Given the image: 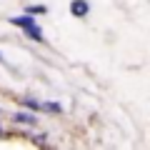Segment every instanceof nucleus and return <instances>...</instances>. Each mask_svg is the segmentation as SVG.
I'll return each instance as SVG.
<instances>
[{
  "label": "nucleus",
  "mask_w": 150,
  "mask_h": 150,
  "mask_svg": "<svg viewBox=\"0 0 150 150\" xmlns=\"http://www.w3.org/2000/svg\"><path fill=\"white\" fill-rule=\"evenodd\" d=\"M70 15L88 18V15H90V5H88V0H73V3H70Z\"/></svg>",
  "instance_id": "nucleus-1"
},
{
  "label": "nucleus",
  "mask_w": 150,
  "mask_h": 150,
  "mask_svg": "<svg viewBox=\"0 0 150 150\" xmlns=\"http://www.w3.org/2000/svg\"><path fill=\"white\" fill-rule=\"evenodd\" d=\"M10 23H13L15 28H23V30H25L28 25H33V23H35V15L25 13V15H20V18H10Z\"/></svg>",
  "instance_id": "nucleus-2"
},
{
  "label": "nucleus",
  "mask_w": 150,
  "mask_h": 150,
  "mask_svg": "<svg viewBox=\"0 0 150 150\" xmlns=\"http://www.w3.org/2000/svg\"><path fill=\"white\" fill-rule=\"evenodd\" d=\"M25 35L30 38V40H35V43H43V30H40V28H38L35 23L25 28Z\"/></svg>",
  "instance_id": "nucleus-3"
},
{
  "label": "nucleus",
  "mask_w": 150,
  "mask_h": 150,
  "mask_svg": "<svg viewBox=\"0 0 150 150\" xmlns=\"http://www.w3.org/2000/svg\"><path fill=\"white\" fill-rule=\"evenodd\" d=\"M13 120H15V123H23V125H35V115H33V112H15Z\"/></svg>",
  "instance_id": "nucleus-4"
},
{
  "label": "nucleus",
  "mask_w": 150,
  "mask_h": 150,
  "mask_svg": "<svg viewBox=\"0 0 150 150\" xmlns=\"http://www.w3.org/2000/svg\"><path fill=\"white\" fill-rule=\"evenodd\" d=\"M40 108L48 112H63V105H58V103H40Z\"/></svg>",
  "instance_id": "nucleus-5"
},
{
  "label": "nucleus",
  "mask_w": 150,
  "mask_h": 150,
  "mask_svg": "<svg viewBox=\"0 0 150 150\" xmlns=\"http://www.w3.org/2000/svg\"><path fill=\"white\" fill-rule=\"evenodd\" d=\"M45 10H48L45 5H28L25 8V13H30V15H40V13H45Z\"/></svg>",
  "instance_id": "nucleus-6"
},
{
  "label": "nucleus",
  "mask_w": 150,
  "mask_h": 150,
  "mask_svg": "<svg viewBox=\"0 0 150 150\" xmlns=\"http://www.w3.org/2000/svg\"><path fill=\"white\" fill-rule=\"evenodd\" d=\"M23 105L30 108V110H38V108H40V103H38L35 98H23Z\"/></svg>",
  "instance_id": "nucleus-7"
},
{
  "label": "nucleus",
  "mask_w": 150,
  "mask_h": 150,
  "mask_svg": "<svg viewBox=\"0 0 150 150\" xmlns=\"http://www.w3.org/2000/svg\"><path fill=\"white\" fill-rule=\"evenodd\" d=\"M0 63H3V55H0Z\"/></svg>",
  "instance_id": "nucleus-8"
}]
</instances>
